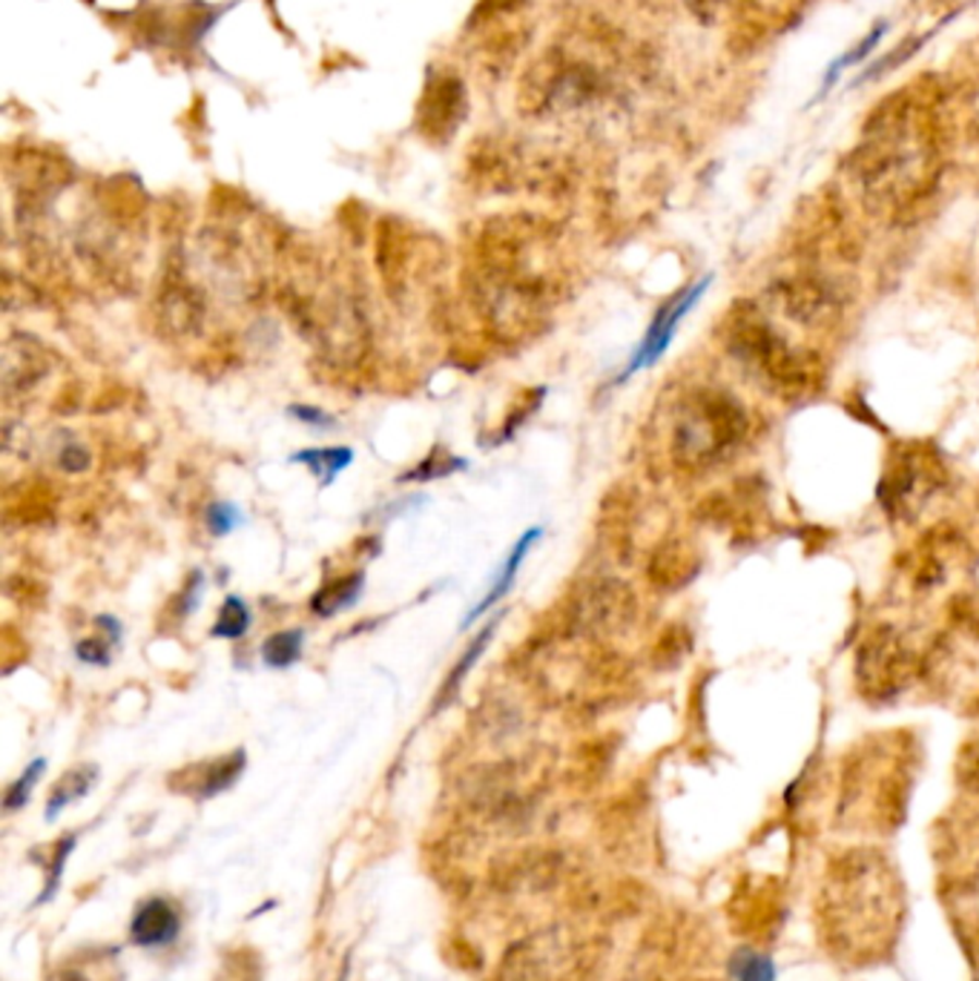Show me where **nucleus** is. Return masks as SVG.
I'll list each match as a JSON object with an SVG mask.
<instances>
[{
  "mask_svg": "<svg viewBox=\"0 0 979 981\" xmlns=\"http://www.w3.org/2000/svg\"><path fill=\"white\" fill-rule=\"evenodd\" d=\"M703 291H707V282H698V284H693L689 291L678 293V296H672L663 307H658L656 319H652V324H649V330H647V336H644L640 347L635 351V356H632L629 370H626V373H632V370H640V368H649L652 361L661 359V354L666 351V347H670L672 336H675V328H678V322L689 314V310H693V305L698 302V296H703Z\"/></svg>",
  "mask_w": 979,
  "mask_h": 981,
  "instance_id": "6",
  "label": "nucleus"
},
{
  "mask_svg": "<svg viewBox=\"0 0 979 981\" xmlns=\"http://www.w3.org/2000/svg\"><path fill=\"white\" fill-rule=\"evenodd\" d=\"M72 849H75V835H66V838H61L58 849L52 853V861H49V879H47V884H44V893H40L38 904L52 902V895L58 893V887H61V879H63V863H66V858L72 856Z\"/></svg>",
  "mask_w": 979,
  "mask_h": 981,
  "instance_id": "22",
  "label": "nucleus"
},
{
  "mask_svg": "<svg viewBox=\"0 0 979 981\" xmlns=\"http://www.w3.org/2000/svg\"><path fill=\"white\" fill-rule=\"evenodd\" d=\"M58 463H61L63 471H84L89 465V451L81 445H63Z\"/></svg>",
  "mask_w": 979,
  "mask_h": 981,
  "instance_id": "26",
  "label": "nucleus"
},
{
  "mask_svg": "<svg viewBox=\"0 0 979 981\" xmlns=\"http://www.w3.org/2000/svg\"><path fill=\"white\" fill-rule=\"evenodd\" d=\"M179 930H182V921H179V912L170 907V902L147 898L135 910L133 924H130V939L138 947H164L179 935Z\"/></svg>",
  "mask_w": 979,
  "mask_h": 981,
  "instance_id": "8",
  "label": "nucleus"
},
{
  "mask_svg": "<svg viewBox=\"0 0 979 981\" xmlns=\"http://www.w3.org/2000/svg\"><path fill=\"white\" fill-rule=\"evenodd\" d=\"M201 591H205V574L193 572V574H189V580L184 583V591H182V614H184V617H189V614L196 612L198 603H201Z\"/></svg>",
  "mask_w": 979,
  "mask_h": 981,
  "instance_id": "25",
  "label": "nucleus"
},
{
  "mask_svg": "<svg viewBox=\"0 0 979 981\" xmlns=\"http://www.w3.org/2000/svg\"><path fill=\"white\" fill-rule=\"evenodd\" d=\"M253 623L250 605L242 600V597L230 594L224 603H221L219 614H216V623L210 628V635L219 637V640H238V637L247 635V628Z\"/></svg>",
  "mask_w": 979,
  "mask_h": 981,
  "instance_id": "16",
  "label": "nucleus"
},
{
  "mask_svg": "<svg viewBox=\"0 0 979 981\" xmlns=\"http://www.w3.org/2000/svg\"><path fill=\"white\" fill-rule=\"evenodd\" d=\"M302 649H305V628H284V631L270 635L261 643L259 654L265 666L273 669V672H284V669L299 663Z\"/></svg>",
  "mask_w": 979,
  "mask_h": 981,
  "instance_id": "15",
  "label": "nucleus"
},
{
  "mask_svg": "<svg viewBox=\"0 0 979 981\" xmlns=\"http://www.w3.org/2000/svg\"><path fill=\"white\" fill-rule=\"evenodd\" d=\"M701 568V560L693 551V545L687 542H672L666 549H661L656 560H652V577L658 580V586L663 589H681L693 580L695 574Z\"/></svg>",
  "mask_w": 979,
  "mask_h": 981,
  "instance_id": "10",
  "label": "nucleus"
},
{
  "mask_svg": "<svg viewBox=\"0 0 979 981\" xmlns=\"http://www.w3.org/2000/svg\"><path fill=\"white\" fill-rule=\"evenodd\" d=\"M498 626H500V614L491 623H486L480 635L474 637L472 643H468L466 652L460 654V660H457V663H454V669H451V672H449V677H445V684L440 686V700H437V709H442V707H445V703H451V700L457 698L460 686L466 684L468 672H472V669L477 666V660H480L482 654H486V649H489L491 637H494Z\"/></svg>",
  "mask_w": 979,
  "mask_h": 981,
  "instance_id": "11",
  "label": "nucleus"
},
{
  "mask_svg": "<svg viewBox=\"0 0 979 981\" xmlns=\"http://www.w3.org/2000/svg\"><path fill=\"white\" fill-rule=\"evenodd\" d=\"M947 486V468L933 442H896L884 459L879 503L888 517L910 523Z\"/></svg>",
  "mask_w": 979,
  "mask_h": 981,
  "instance_id": "3",
  "label": "nucleus"
},
{
  "mask_svg": "<svg viewBox=\"0 0 979 981\" xmlns=\"http://www.w3.org/2000/svg\"><path fill=\"white\" fill-rule=\"evenodd\" d=\"M884 32H888V26L884 24H879L877 29L870 32L868 38L861 40V44H856V47L850 49V52H845V56L842 58H836V61L830 63V70H828V75H824V93H828L830 87H833V81L839 78V72H845L847 66H853V63H859V61H865V58L870 56V52H873V49H877V44L879 40L884 38Z\"/></svg>",
  "mask_w": 979,
  "mask_h": 981,
  "instance_id": "19",
  "label": "nucleus"
},
{
  "mask_svg": "<svg viewBox=\"0 0 979 981\" xmlns=\"http://www.w3.org/2000/svg\"><path fill=\"white\" fill-rule=\"evenodd\" d=\"M242 523H245V514L238 511V505L224 503V500L207 505L205 526H207V531H210V535H213V537L233 535V531H236V528L242 526Z\"/></svg>",
  "mask_w": 979,
  "mask_h": 981,
  "instance_id": "20",
  "label": "nucleus"
},
{
  "mask_svg": "<svg viewBox=\"0 0 979 981\" xmlns=\"http://www.w3.org/2000/svg\"><path fill=\"white\" fill-rule=\"evenodd\" d=\"M287 417L296 419V422L302 425H308L314 431H336V428H340L336 417H331L328 410L316 408V405H305V402H302V405H296V402L287 405Z\"/></svg>",
  "mask_w": 979,
  "mask_h": 981,
  "instance_id": "24",
  "label": "nucleus"
},
{
  "mask_svg": "<svg viewBox=\"0 0 979 981\" xmlns=\"http://www.w3.org/2000/svg\"><path fill=\"white\" fill-rule=\"evenodd\" d=\"M95 781H98V770H95L93 763H81V767H75L72 772H66V775L56 784L52 795H49L47 821H56L70 804L81 801V798L93 789Z\"/></svg>",
  "mask_w": 979,
  "mask_h": 981,
  "instance_id": "14",
  "label": "nucleus"
},
{
  "mask_svg": "<svg viewBox=\"0 0 979 981\" xmlns=\"http://www.w3.org/2000/svg\"><path fill=\"white\" fill-rule=\"evenodd\" d=\"M363 589H365L363 572L342 574L336 580L322 583V586L316 589V594L310 597V612H314L316 617H333V614L345 612V609L359 603Z\"/></svg>",
  "mask_w": 979,
  "mask_h": 981,
  "instance_id": "9",
  "label": "nucleus"
},
{
  "mask_svg": "<svg viewBox=\"0 0 979 981\" xmlns=\"http://www.w3.org/2000/svg\"><path fill=\"white\" fill-rule=\"evenodd\" d=\"M291 463L305 465V468L319 479V486L328 488L342 471H347V465L354 463V447L347 445L308 447V451H296V454H291Z\"/></svg>",
  "mask_w": 979,
  "mask_h": 981,
  "instance_id": "12",
  "label": "nucleus"
},
{
  "mask_svg": "<svg viewBox=\"0 0 979 981\" xmlns=\"http://www.w3.org/2000/svg\"><path fill=\"white\" fill-rule=\"evenodd\" d=\"M721 339L742 370L782 402H807L828 385V365L813 347L796 345L752 302H738L721 322Z\"/></svg>",
  "mask_w": 979,
  "mask_h": 981,
  "instance_id": "1",
  "label": "nucleus"
},
{
  "mask_svg": "<svg viewBox=\"0 0 979 981\" xmlns=\"http://www.w3.org/2000/svg\"><path fill=\"white\" fill-rule=\"evenodd\" d=\"M733 976L738 981H773L775 970L773 961L767 956H758V953L744 951L733 958Z\"/></svg>",
  "mask_w": 979,
  "mask_h": 981,
  "instance_id": "21",
  "label": "nucleus"
},
{
  "mask_svg": "<svg viewBox=\"0 0 979 981\" xmlns=\"http://www.w3.org/2000/svg\"><path fill=\"white\" fill-rule=\"evenodd\" d=\"M119 643H112L110 637H95V640H78L75 643V658L87 666H110L112 663V649Z\"/></svg>",
  "mask_w": 979,
  "mask_h": 981,
  "instance_id": "23",
  "label": "nucleus"
},
{
  "mask_svg": "<svg viewBox=\"0 0 979 981\" xmlns=\"http://www.w3.org/2000/svg\"><path fill=\"white\" fill-rule=\"evenodd\" d=\"M466 465L468 459H463V456L449 454L445 447H435L423 463L414 465L411 471H405L403 477H400V482H428V479H440L449 477V474L454 471H463Z\"/></svg>",
  "mask_w": 979,
  "mask_h": 981,
  "instance_id": "17",
  "label": "nucleus"
},
{
  "mask_svg": "<svg viewBox=\"0 0 979 981\" xmlns=\"http://www.w3.org/2000/svg\"><path fill=\"white\" fill-rule=\"evenodd\" d=\"M770 298L790 322L801 324V328H830L842 314V298L816 279H790V282L775 284Z\"/></svg>",
  "mask_w": 979,
  "mask_h": 981,
  "instance_id": "5",
  "label": "nucleus"
},
{
  "mask_svg": "<svg viewBox=\"0 0 979 981\" xmlns=\"http://www.w3.org/2000/svg\"><path fill=\"white\" fill-rule=\"evenodd\" d=\"M245 767L247 758L242 749H236L233 755H224L219 761L207 763L205 775L198 777L196 786H193L189 793L196 795L198 801H207V798H213V795L224 793V789H230V786L236 784L238 777H242V772H245Z\"/></svg>",
  "mask_w": 979,
  "mask_h": 981,
  "instance_id": "13",
  "label": "nucleus"
},
{
  "mask_svg": "<svg viewBox=\"0 0 979 981\" xmlns=\"http://www.w3.org/2000/svg\"><path fill=\"white\" fill-rule=\"evenodd\" d=\"M750 433V414L730 391L698 388L684 396L672 428V459L684 471H710L726 463Z\"/></svg>",
  "mask_w": 979,
  "mask_h": 981,
  "instance_id": "2",
  "label": "nucleus"
},
{
  "mask_svg": "<svg viewBox=\"0 0 979 981\" xmlns=\"http://www.w3.org/2000/svg\"><path fill=\"white\" fill-rule=\"evenodd\" d=\"M44 772H47V758H35V761H32L29 767L21 772V777H17L15 784L9 786L7 798H3V807H7V812H15V809H21L29 804L32 789L38 786V781Z\"/></svg>",
  "mask_w": 979,
  "mask_h": 981,
  "instance_id": "18",
  "label": "nucleus"
},
{
  "mask_svg": "<svg viewBox=\"0 0 979 981\" xmlns=\"http://www.w3.org/2000/svg\"><path fill=\"white\" fill-rule=\"evenodd\" d=\"M856 686L868 700H893L922 672L919 654L893 626H877L856 649Z\"/></svg>",
  "mask_w": 979,
  "mask_h": 981,
  "instance_id": "4",
  "label": "nucleus"
},
{
  "mask_svg": "<svg viewBox=\"0 0 979 981\" xmlns=\"http://www.w3.org/2000/svg\"><path fill=\"white\" fill-rule=\"evenodd\" d=\"M540 535H543V528L535 526V528H526V531L517 537V542L512 545V551H509V554L503 557V563H500V568H498V574H494V580H491L489 591H486V594L477 600V605H474L472 612L463 617V628H468L472 623H477L482 614L489 612V609H494L500 600H505V594L512 591L514 580H517V574H521L523 563H526V557H529V551L535 549V542L540 540Z\"/></svg>",
  "mask_w": 979,
  "mask_h": 981,
  "instance_id": "7",
  "label": "nucleus"
}]
</instances>
